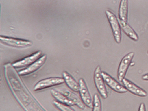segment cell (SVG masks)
<instances>
[{
  "label": "cell",
  "instance_id": "obj_1",
  "mask_svg": "<svg viewBox=\"0 0 148 111\" xmlns=\"http://www.w3.org/2000/svg\"><path fill=\"white\" fill-rule=\"evenodd\" d=\"M105 13L108 21L111 27L115 41L117 43H120L122 38V34L119 21L118 20L116 15L110 10H106Z\"/></svg>",
  "mask_w": 148,
  "mask_h": 111
},
{
  "label": "cell",
  "instance_id": "obj_2",
  "mask_svg": "<svg viewBox=\"0 0 148 111\" xmlns=\"http://www.w3.org/2000/svg\"><path fill=\"white\" fill-rule=\"evenodd\" d=\"M65 81L63 78L53 77L43 79L36 83L34 87L35 91L43 90L48 88L64 84Z\"/></svg>",
  "mask_w": 148,
  "mask_h": 111
},
{
  "label": "cell",
  "instance_id": "obj_3",
  "mask_svg": "<svg viewBox=\"0 0 148 111\" xmlns=\"http://www.w3.org/2000/svg\"><path fill=\"white\" fill-rule=\"evenodd\" d=\"M0 41L2 43L8 46L18 48L28 47L32 45V42L28 40L18 39L1 35Z\"/></svg>",
  "mask_w": 148,
  "mask_h": 111
},
{
  "label": "cell",
  "instance_id": "obj_4",
  "mask_svg": "<svg viewBox=\"0 0 148 111\" xmlns=\"http://www.w3.org/2000/svg\"><path fill=\"white\" fill-rule=\"evenodd\" d=\"M100 66L97 67L94 73V81L96 88L102 98L106 99L108 97V93L102 75Z\"/></svg>",
  "mask_w": 148,
  "mask_h": 111
},
{
  "label": "cell",
  "instance_id": "obj_5",
  "mask_svg": "<svg viewBox=\"0 0 148 111\" xmlns=\"http://www.w3.org/2000/svg\"><path fill=\"white\" fill-rule=\"evenodd\" d=\"M134 56V53L130 52L125 55L122 58L119 66L117 71L118 79L120 82H122L123 79L125 78V75Z\"/></svg>",
  "mask_w": 148,
  "mask_h": 111
},
{
  "label": "cell",
  "instance_id": "obj_6",
  "mask_svg": "<svg viewBox=\"0 0 148 111\" xmlns=\"http://www.w3.org/2000/svg\"><path fill=\"white\" fill-rule=\"evenodd\" d=\"M79 92L80 98L83 103L85 105L90 108H92L93 106V101L92 100L90 95L87 88L86 83L83 79L79 80Z\"/></svg>",
  "mask_w": 148,
  "mask_h": 111
},
{
  "label": "cell",
  "instance_id": "obj_7",
  "mask_svg": "<svg viewBox=\"0 0 148 111\" xmlns=\"http://www.w3.org/2000/svg\"><path fill=\"white\" fill-rule=\"evenodd\" d=\"M102 75L104 82L113 91L119 93H125L128 91L124 86L121 85L107 73L102 72Z\"/></svg>",
  "mask_w": 148,
  "mask_h": 111
},
{
  "label": "cell",
  "instance_id": "obj_8",
  "mask_svg": "<svg viewBox=\"0 0 148 111\" xmlns=\"http://www.w3.org/2000/svg\"><path fill=\"white\" fill-rule=\"evenodd\" d=\"M42 51H38L27 57L19 60L12 63V65L15 68L23 67L32 65L38 59H39L42 56Z\"/></svg>",
  "mask_w": 148,
  "mask_h": 111
},
{
  "label": "cell",
  "instance_id": "obj_9",
  "mask_svg": "<svg viewBox=\"0 0 148 111\" xmlns=\"http://www.w3.org/2000/svg\"><path fill=\"white\" fill-rule=\"evenodd\" d=\"M47 59V55L46 54L42 56L39 59H38L35 62L33 63L32 65L28 67L22 69L18 72L20 75H27L31 74L37 71L40 68L44 65Z\"/></svg>",
  "mask_w": 148,
  "mask_h": 111
},
{
  "label": "cell",
  "instance_id": "obj_10",
  "mask_svg": "<svg viewBox=\"0 0 148 111\" xmlns=\"http://www.w3.org/2000/svg\"><path fill=\"white\" fill-rule=\"evenodd\" d=\"M124 87L132 93L140 97H146L148 95L147 92L127 79H124L122 81Z\"/></svg>",
  "mask_w": 148,
  "mask_h": 111
},
{
  "label": "cell",
  "instance_id": "obj_11",
  "mask_svg": "<svg viewBox=\"0 0 148 111\" xmlns=\"http://www.w3.org/2000/svg\"><path fill=\"white\" fill-rule=\"evenodd\" d=\"M63 79L68 87L73 91L78 92L79 91V84L75 80V79L66 71L62 73Z\"/></svg>",
  "mask_w": 148,
  "mask_h": 111
},
{
  "label": "cell",
  "instance_id": "obj_12",
  "mask_svg": "<svg viewBox=\"0 0 148 111\" xmlns=\"http://www.w3.org/2000/svg\"><path fill=\"white\" fill-rule=\"evenodd\" d=\"M51 93L52 96L56 99V101H58L60 103L65 104L70 106L75 105L74 102L66 95L61 93L57 90L52 89L51 90Z\"/></svg>",
  "mask_w": 148,
  "mask_h": 111
},
{
  "label": "cell",
  "instance_id": "obj_13",
  "mask_svg": "<svg viewBox=\"0 0 148 111\" xmlns=\"http://www.w3.org/2000/svg\"><path fill=\"white\" fill-rule=\"evenodd\" d=\"M119 21L120 27L124 33L131 39L135 41L138 40V36L137 34L133 30V29L128 24L127 22Z\"/></svg>",
  "mask_w": 148,
  "mask_h": 111
},
{
  "label": "cell",
  "instance_id": "obj_14",
  "mask_svg": "<svg viewBox=\"0 0 148 111\" xmlns=\"http://www.w3.org/2000/svg\"><path fill=\"white\" fill-rule=\"evenodd\" d=\"M128 1L122 0L119 4V21L127 22L128 21Z\"/></svg>",
  "mask_w": 148,
  "mask_h": 111
},
{
  "label": "cell",
  "instance_id": "obj_15",
  "mask_svg": "<svg viewBox=\"0 0 148 111\" xmlns=\"http://www.w3.org/2000/svg\"><path fill=\"white\" fill-rule=\"evenodd\" d=\"M64 93L65 95H66L71 100L74 102L75 105H77L79 107V108L84 109V106L83 104L84 103H81L80 102L78 97L77 95L69 91H66V92H65Z\"/></svg>",
  "mask_w": 148,
  "mask_h": 111
},
{
  "label": "cell",
  "instance_id": "obj_16",
  "mask_svg": "<svg viewBox=\"0 0 148 111\" xmlns=\"http://www.w3.org/2000/svg\"><path fill=\"white\" fill-rule=\"evenodd\" d=\"M102 103L98 95L95 94L93 96L92 111H102Z\"/></svg>",
  "mask_w": 148,
  "mask_h": 111
},
{
  "label": "cell",
  "instance_id": "obj_17",
  "mask_svg": "<svg viewBox=\"0 0 148 111\" xmlns=\"http://www.w3.org/2000/svg\"><path fill=\"white\" fill-rule=\"evenodd\" d=\"M53 104L60 111H75L73 108H71L70 106L60 103L57 101H53Z\"/></svg>",
  "mask_w": 148,
  "mask_h": 111
},
{
  "label": "cell",
  "instance_id": "obj_18",
  "mask_svg": "<svg viewBox=\"0 0 148 111\" xmlns=\"http://www.w3.org/2000/svg\"><path fill=\"white\" fill-rule=\"evenodd\" d=\"M138 111H146V108L144 103H142L139 105Z\"/></svg>",
  "mask_w": 148,
  "mask_h": 111
},
{
  "label": "cell",
  "instance_id": "obj_19",
  "mask_svg": "<svg viewBox=\"0 0 148 111\" xmlns=\"http://www.w3.org/2000/svg\"><path fill=\"white\" fill-rule=\"evenodd\" d=\"M142 79L144 80L148 81V73L145 74L142 76Z\"/></svg>",
  "mask_w": 148,
  "mask_h": 111
}]
</instances>
